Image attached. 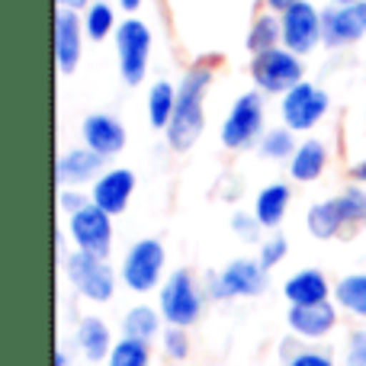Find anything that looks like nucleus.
<instances>
[{
    "label": "nucleus",
    "instance_id": "obj_1",
    "mask_svg": "<svg viewBox=\"0 0 366 366\" xmlns=\"http://www.w3.org/2000/svg\"><path fill=\"white\" fill-rule=\"evenodd\" d=\"M212 77L215 71L209 64H193V68H187L180 74L177 109H174V119L164 132L171 152L187 154L202 139V129H206V94L212 87Z\"/></svg>",
    "mask_w": 366,
    "mask_h": 366
},
{
    "label": "nucleus",
    "instance_id": "obj_2",
    "mask_svg": "<svg viewBox=\"0 0 366 366\" xmlns=\"http://www.w3.org/2000/svg\"><path fill=\"white\" fill-rule=\"evenodd\" d=\"M61 273L68 280V286L90 305H107L116 299V290L122 286L119 270H113L107 257L84 251H68L61 257Z\"/></svg>",
    "mask_w": 366,
    "mask_h": 366
},
{
    "label": "nucleus",
    "instance_id": "obj_3",
    "mask_svg": "<svg viewBox=\"0 0 366 366\" xmlns=\"http://www.w3.org/2000/svg\"><path fill=\"white\" fill-rule=\"evenodd\" d=\"M270 286V270L257 257H234L222 270L209 273L202 290L209 302H234V299H257Z\"/></svg>",
    "mask_w": 366,
    "mask_h": 366
},
{
    "label": "nucleus",
    "instance_id": "obj_4",
    "mask_svg": "<svg viewBox=\"0 0 366 366\" xmlns=\"http://www.w3.org/2000/svg\"><path fill=\"white\" fill-rule=\"evenodd\" d=\"M158 309L164 315V322L174 325V328L189 331L193 325H199L202 312H206V290L193 277V270L177 267V270L167 273V280L158 290Z\"/></svg>",
    "mask_w": 366,
    "mask_h": 366
},
{
    "label": "nucleus",
    "instance_id": "obj_5",
    "mask_svg": "<svg viewBox=\"0 0 366 366\" xmlns=\"http://www.w3.org/2000/svg\"><path fill=\"white\" fill-rule=\"evenodd\" d=\"M119 280L129 292L135 296H148V292L161 290L167 280V247L161 238H139L129 244L119 264Z\"/></svg>",
    "mask_w": 366,
    "mask_h": 366
},
{
    "label": "nucleus",
    "instance_id": "obj_6",
    "mask_svg": "<svg viewBox=\"0 0 366 366\" xmlns=\"http://www.w3.org/2000/svg\"><path fill=\"white\" fill-rule=\"evenodd\" d=\"M116 42V64H119V77L126 87H142L152 68V49H154V32L145 19L126 16L113 36Z\"/></svg>",
    "mask_w": 366,
    "mask_h": 366
},
{
    "label": "nucleus",
    "instance_id": "obj_7",
    "mask_svg": "<svg viewBox=\"0 0 366 366\" xmlns=\"http://www.w3.org/2000/svg\"><path fill=\"white\" fill-rule=\"evenodd\" d=\"M267 132V100L260 90H247L228 107L225 119L219 126V142L228 152H244L257 145Z\"/></svg>",
    "mask_w": 366,
    "mask_h": 366
},
{
    "label": "nucleus",
    "instance_id": "obj_8",
    "mask_svg": "<svg viewBox=\"0 0 366 366\" xmlns=\"http://www.w3.org/2000/svg\"><path fill=\"white\" fill-rule=\"evenodd\" d=\"M254 81V90H260L264 97H283L290 94L296 84L305 81V64L302 55L290 49H270L260 51V55H251V68H247Z\"/></svg>",
    "mask_w": 366,
    "mask_h": 366
},
{
    "label": "nucleus",
    "instance_id": "obj_9",
    "mask_svg": "<svg viewBox=\"0 0 366 366\" xmlns=\"http://www.w3.org/2000/svg\"><path fill=\"white\" fill-rule=\"evenodd\" d=\"M331 109V94L322 87V84L309 81L305 77L302 84L290 90V94L280 97V119H283L286 129L292 132H312L315 126H322V119Z\"/></svg>",
    "mask_w": 366,
    "mask_h": 366
},
{
    "label": "nucleus",
    "instance_id": "obj_10",
    "mask_svg": "<svg viewBox=\"0 0 366 366\" xmlns=\"http://www.w3.org/2000/svg\"><path fill=\"white\" fill-rule=\"evenodd\" d=\"M64 234L74 244V251L84 254H97L107 257L113 254V241H116V228H113V215L103 212L100 206H84L81 212L64 215Z\"/></svg>",
    "mask_w": 366,
    "mask_h": 366
},
{
    "label": "nucleus",
    "instance_id": "obj_11",
    "mask_svg": "<svg viewBox=\"0 0 366 366\" xmlns=\"http://www.w3.org/2000/svg\"><path fill=\"white\" fill-rule=\"evenodd\" d=\"M283 19V49L296 51V55H312L318 45H325V10H318L312 0H299L286 13Z\"/></svg>",
    "mask_w": 366,
    "mask_h": 366
},
{
    "label": "nucleus",
    "instance_id": "obj_12",
    "mask_svg": "<svg viewBox=\"0 0 366 366\" xmlns=\"http://www.w3.org/2000/svg\"><path fill=\"white\" fill-rule=\"evenodd\" d=\"M337 325H341V309L335 299L322 305H290L286 312V328L302 344H322L325 337L335 335Z\"/></svg>",
    "mask_w": 366,
    "mask_h": 366
},
{
    "label": "nucleus",
    "instance_id": "obj_13",
    "mask_svg": "<svg viewBox=\"0 0 366 366\" xmlns=\"http://www.w3.org/2000/svg\"><path fill=\"white\" fill-rule=\"evenodd\" d=\"M51 39H55V64L64 77L74 74L81 68L84 58V16L74 10H55V23H51Z\"/></svg>",
    "mask_w": 366,
    "mask_h": 366
},
{
    "label": "nucleus",
    "instance_id": "obj_14",
    "mask_svg": "<svg viewBox=\"0 0 366 366\" xmlns=\"http://www.w3.org/2000/svg\"><path fill=\"white\" fill-rule=\"evenodd\" d=\"M81 139H84V145L94 148V152L107 161L119 158L129 145L126 126H122V119L113 113H87L81 119Z\"/></svg>",
    "mask_w": 366,
    "mask_h": 366
},
{
    "label": "nucleus",
    "instance_id": "obj_15",
    "mask_svg": "<svg viewBox=\"0 0 366 366\" xmlns=\"http://www.w3.org/2000/svg\"><path fill=\"white\" fill-rule=\"evenodd\" d=\"M135 187H139V177H135L132 167H107L90 187V202L116 219V215H122L129 209Z\"/></svg>",
    "mask_w": 366,
    "mask_h": 366
},
{
    "label": "nucleus",
    "instance_id": "obj_16",
    "mask_svg": "<svg viewBox=\"0 0 366 366\" xmlns=\"http://www.w3.org/2000/svg\"><path fill=\"white\" fill-rule=\"evenodd\" d=\"M103 171H107V158H100V154L87 145H74L58 154L55 180H58V187L81 189V187H94Z\"/></svg>",
    "mask_w": 366,
    "mask_h": 366
},
{
    "label": "nucleus",
    "instance_id": "obj_17",
    "mask_svg": "<svg viewBox=\"0 0 366 366\" xmlns=\"http://www.w3.org/2000/svg\"><path fill=\"white\" fill-rule=\"evenodd\" d=\"M71 341H74V350L84 363H107L116 337H113V328L100 315H81L74 322Z\"/></svg>",
    "mask_w": 366,
    "mask_h": 366
},
{
    "label": "nucleus",
    "instance_id": "obj_18",
    "mask_svg": "<svg viewBox=\"0 0 366 366\" xmlns=\"http://www.w3.org/2000/svg\"><path fill=\"white\" fill-rule=\"evenodd\" d=\"M283 299L290 305H322L335 299V286L318 267H302V270L290 273L283 283Z\"/></svg>",
    "mask_w": 366,
    "mask_h": 366
},
{
    "label": "nucleus",
    "instance_id": "obj_19",
    "mask_svg": "<svg viewBox=\"0 0 366 366\" xmlns=\"http://www.w3.org/2000/svg\"><path fill=\"white\" fill-rule=\"evenodd\" d=\"M366 36V26L357 16L354 4H331L325 10V49H350Z\"/></svg>",
    "mask_w": 366,
    "mask_h": 366
},
{
    "label": "nucleus",
    "instance_id": "obj_20",
    "mask_svg": "<svg viewBox=\"0 0 366 366\" xmlns=\"http://www.w3.org/2000/svg\"><path fill=\"white\" fill-rule=\"evenodd\" d=\"M290 206H292V187L286 180H273V183H267V187L257 189L251 212L257 215L264 232H277V228L283 225Z\"/></svg>",
    "mask_w": 366,
    "mask_h": 366
},
{
    "label": "nucleus",
    "instance_id": "obj_21",
    "mask_svg": "<svg viewBox=\"0 0 366 366\" xmlns=\"http://www.w3.org/2000/svg\"><path fill=\"white\" fill-rule=\"evenodd\" d=\"M328 161H331V152L322 139H305L299 142L296 154H292L286 164H290V180L292 183H315L325 177L328 171Z\"/></svg>",
    "mask_w": 366,
    "mask_h": 366
},
{
    "label": "nucleus",
    "instance_id": "obj_22",
    "mask_svg": "<svg viewBox=\"0 0 366 366\" xmlns=\"http://www.w3.org/2000/svg\"><path fill=\"white\" fill-rule=\"evenodd\" d=\"M164 328H167V322H164V315H161V309L158 305H148V302L129 305L119 322L122 337H135V341H148V344L161 341Z\"/></svg>",
    "mask_w": 366,
    "mask_h": 366
},
{
    "label": "nucleus",
    "instance_id": "obj_23",
    "mask_svg": "<svg viewBox=\"0 0 366 366\" xmlns=\"http://www.w3.org/2000/svg\"><path fill=\"white\" fill-rule=\"evenodd\" d=\"M174 109H177V84L171 81H154L148 87V100H145V113H148V126L154 132H167L174 119Z\"/></svg>",
    "mask_w": 366,
    "mask_h": 366
},
{
    "label": "nucleus",
    "instance_id": "obj_24",
    "mask_svg": "<svg viewBox=\"0 0 366 366\" xmlns=\"http://www.w3.org/2000/svg\"><path fill=\"white\" fill-rule=\"evenodd\" d=\"M335 305L350 318L366 322V270L344 273L335 283Z\"/></svg>",
    "mask_w": 366,
    "mask_h": 366
},
{
    "label": "nucleus",
    "instance_id": "obj_25",
    "mask_svg": "<svg viewBox=\"0 0 366 366\" xmlns=\"http://www.w3.org/2000/svg\"><path fill=\"white\" fill-rule=\"evenodd\" d=\"M244 45H247V51H251V55L280 49V45H283V19H280V13H273V10L257 13V16H254V23H251V29H247Z\"/></svg>",
    "mask_w": 366,
    "mask_h": 366
},
{
    "label": "nucleus",
    "instance_id": "obj_26",
    "mask_svg": "<svg viewBox=\"0 0 366 366\" xmlns=\"http://www.w3.org/2000/svg\"><path fill=\"white\" fill-rule=\"evenodd\" d=\"M305 228L315 241H335L344 234V222L341 212H337L335 199H322V202H312L309 212H305Z\"/></svg>",
    "mask_w": 366,
    "mask_h": 366
},
{
    "label": "nucleus",
    "instance_id": "obj_27",
    "mask_svg": "<svg viewBox=\"0 0 366 366\" xmlns=\"http://www.w3.org/2000/svg\"><path fill=\"white\" fill-rule=\"evenodd\" d=\"M341 212V222H344V232H357V228L366 225V187L360 183H347L337 196H331Z\"/></svg>",
    "mask_w": 366,
    "mask_h": 366
},
{
    "label": "nucleus",
    "instance_id": "obj_28",
    "mask_svg": "<svg viewBox=\"0 0 366 366\" xmlns=\"http://www.w3.org/2000/svg\"><path fill=\"white\" fill-rule=\"evenodd\" d=\"M81 16H84V32H87L90 42H107V39L116 36V29H119L116 6L107 4V0H94Z\"/></svg>",
    "mask_w": 366,
    "mask_h": 366
},
{
    "label": "nucleus",
    "instance_id": "obj_29",
    "mask_svg": "<svg viewBox=\"0 0 366 366\" xmlns=\"http://www.w3.org/2000/svg\"><path fill=\"white\" fill-rule=\"evenodd\" d=\"M280 360H283V366H337V360L325 347L302 344L292 335H290V341L280 344Z\"/></svg>",
    "mask_w": 366,
    "mask_h": 366
},
{
    "label": "nucleus",
    "instance_id": "obj_30",
    "mask_svg": "<svg viewBox=\"0 0 366 366\" xmlns=\"http://www.w3.org/2000/svg\"><path fill=\"white\" fill-rule=\"evenodd\" d=\"M296 148H299L296 132L286 129L283 122L273 126V129H267V132L260 135V142H257V154L260 158H267V161H290L292 154H296Z\"/></svg>",
    "mask_w": 366,
    "mask_h": 366
},
{
    "label": "nucleus",
    "instance_id": "obj_31",
    "mask_svg": "<svg viewBox=\"0 0 366 366\" xmlns=\"http://www.w3.org/2000/svg\"><path fill=\"white\" fill-rule=\"evenodd\" d=\"M152 344L135 337H116L113 350L107 357V366H152Z\"/></svg>",
    "mask_w": 366,
    "mask_h": 366
},
{
    "label": "nucleus",
    "instance_id": "obj_32",
    "mask_svg": "<svg viewBox=\"0 0 366 366\" xmlns=\"http://www.w3.org/2000/svg\"><path fill=\"white\" fill-rule=\"evenodd\" d=\"M161 354H164V360L171 363H183L189 360V354H193V337H189L187 328H174V325H167L164 335H161L158 341Z\"/></svg>",
    "mask_w": 366,
    "mask_h": 366
},
{
    "label": "nucleus",
    "instance_id": "obj_33",
    "mask_svg": "<svg viewBox=\"0 0 366 366\" xmlns=\"http://www.w3.org/2000/svg\"><path fill=\"white\" fill-rule=\"evenodd\" d=\"M286 254H290V238H286V234H280V232L267 234V238L257 244V260L267 267V270H273V267L283 264Z\"/></svg>",
    "mask_w": 366,
    "mask_h": 366
},
{
    "label": "nucleus",
    "instance_id": "obj_34",
    "mask_svg": "<svg viewBox=\"0 0 366 366\" xmlns=\"http://www.w3.org/2000/svg\"><path fill=\"white\" fill-rule=\"evenodd\" d=\"M260 232H264V225L257 222V215L254 212H232V234L241 241H247V244H260Z\"/></svg>",
    "mask_w": 366,
    "mask_h": 366
},
{
    "label": "nucleus",
    "instance_id": "obj_35",
    "mask_svg": "<svg viewBox=\"0 0 366 366\" xmlns=\"http://www.w3.org/2000/svg\"><path fill=\"white\" fill-rule=\"evenodd\" d=\"M341 366H366V328H357L347 335Z\"/></svg>",
    "mask_w": 366,
    "mask_h": 366
},
{
    "label": "nucleus",
    "instance_id": "obj_36",
    "mask_svg": "<svg viewBox=\"0 0 366 366\" xmlns=\"http://www.w3.org/2000/svg\"><path fill=\"white\" fill-rule=\"evenodd\" d=\"M84 206H90V193L74 189V187H61V189H58V209H61L64 215L81 212Z\"/></svg>",
    "mask_w": 366,
    "mask_h": 366
},
{
    "label": "nucleus",
    "instance_id": "obj_37",
    "mask_svg": "<svg viewBox=\"0 0 366 366\" xmlns=\"http://www.w3.org/2000/svg\"><path fill=\"white\" fill-rule=\"evenodd\" d=\"M347 174H350V183H360V187H366V158L354 161Z\"/></svg>",
    "mask_w": 366,
    "mask_h": 366
},
{
    "label": "nucleus",
    "instance_id": "obj_38",
    "mask_svg": "<svg viewBox=\"0 0 366 366\" xmlns=\"http://www.w3.org/2000/svg\"><path fill=\"white\" fill-rule=\"evenodd\" d=\"M94 0H55V10H74V13H84Z\"/></svg>",
    "mask_w": 366,
    "mask_h": 366
},
{
    "label": "nucleus",
    "instance_id": "obj_39",
    "mask_svg": "<svg viewBox=\"0 0 366 366\" xmlns=\"http://www.w3.org/2000/svg\"><path fill=\"white\" fill-rule=\"evenodd\" d=\"M267 4V10H273V13H286L290 6H296L299 0H264Z\"/></svg>",
    "mask_w": 366,
    "mask_h": 366
},
{
    "label": "nucleus",
    "instance_id": "obj_40",
    "mask_svg": "<svg viewBox=\"0 0 366 366\" xmlns=\"http://www.w3.org/2000/svg\"><path fill=\"white\" fill-rule=\"evenodd\" d=\"M55 366H71V350L68 347H55Z\"/></svg>",
    "mask_w": 366,
    "mask_h": 366
},
{
    "label": "nucleus",
    "instance_id": "obj_41",
    "mask_svg": "<svg viewBox=\"0 0 366 366\" xmlns=\"http://www.w3.org/2000/svg\"><path fill=\"white\" fill-rule=\"evenodd\" d=\"M142 4H145V0H119V6H122L126 13H139Z\"/></svg>",
    "mask_w": 366,
    "mask_h": 366
},
{
    "label": "nucleus",
    "instance_id": "obj_42",
    "mask_svg": "<svg viewBox=\"0 0 366 366\" xmlns=\"http://www.w3.org/2000/svg\"><path fill=\"white\" fill-rule=\"evenodd\" d=\"M363 122H366V113H363Z\"/></svg>",
    "mask_w": 366,
    "mask_h": 366
}]
</instances>
